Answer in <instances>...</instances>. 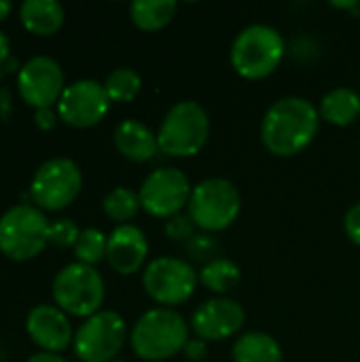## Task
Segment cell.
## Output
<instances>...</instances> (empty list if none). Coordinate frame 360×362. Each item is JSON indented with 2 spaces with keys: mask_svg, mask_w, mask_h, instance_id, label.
Returning a JSON list of instances; mask_svg holds the SVG:
<instances>
[{
  "mask_svg": "<svg viewBox=\"0 0 360 362\" xmlns=\"http://www.w3.org/2000/svg\"><path fill=\"white\" fill-rule=\"evenodd\" d=\"M318 106L301 95L276 100L261 121V142L276 157H295L303 153L320 129Z\"/></svg>",
  "mask_w": 360,
  "mask_h": 362,
  "instance_id": "cell-1",
  "label": "cell"
},
{
  "mask_svg": "<svg viewBox=\"0 0 360 362\" xmlns=\"http://www.w3.org/2000/svg\"><path fill=\"white\" fill-rule=\"evenodd\" d=\"M187 341L189 325L170 308H153L144 312L129 333L134 354L146 362H163L176 356L185 350Z\"/></svg>",
  "mask_w": 360,
  "mask_h": 362,
  "instance_id": "cell-2",
  "label": "cell"
},
{
  "mask_svg": "<svg viewBox=\"0 0 360 362\" xmlns=\"http://www.w3.org/2000/svg\"><path fill=\"white\" fill-rule=\"evenodd\" d=\"M286 55L284 36L267 23L244 28L231 42L229 59L233 70L246 81H263L272 76Z\"/></svg>",
  "mask_w": 360,
  "mask_h": 362,
  "instance_id": "cell-3",
  "label": "cell"
},
{
  "mask_svg": "<svg viewBox=\"0 0 360 362\" xmlns=\"http://www.w3.org/2000/svg\"><path fill=\"white\" fill-rule=\"evenodd\" d=\"M210 138V117L208 110L195 100L176 102L157 129L159 153L176 159L193 157L202 153Z\"/></svg>",
  "mask_w": 360,
  "mask_h": 362,
  "instance_id": "cell-4",
  "label": "cell"
},
{
  "mask_svg": "<svg viewBox=\"0 0 360 362\" xmlns=\"http://www.w3.org/2000/svg\"><path fill=\"white\" fill-rule=\"evenodd\" d=\"M53 305L74 318H89L102 312L106 299V284L102 274L83 263H70L62 267L51 284Z\"/></svg>",
  "mask_w": 360,
  "mask_h": 362,
  "instance_id": "cell-5",
  "label": "cell"
},
{
  "mask_svg": "<svg viewBox=\"0 0 360 362\" xmlns=\"http://www.w3.org/2000/svg\"><path fill=\"white\" fill-rule=\"evenodd\" d=\"M49 218L30 204L8 208L0 216V252L17 263L36 259L49 244Z\"/></svg>",
  "mask_w": 360,
  "mask_h": 362,
  "instance_id": "cell-6",
  "label": "cell"
},
{
  "mask_svg": "<svg viewBox=\"0 0 360 362\" xmlns=\"http://www.w3.org/2000/svg\"><path fill=\"white\" fill-rule=\"evenodd\" d=\"M187 210L199 231L214 235L238 221L242 212V197L231 180L212 176L193 187Z\"/></svg>",
  "mask_w": 360,
  "mask_h": 362,
  "instance_id": "cell-7",
  "label": "cell"
},
{
  "mask_svg": "<svg viewBox=\"0 0 360 362\" xmlns=\"http://www.w3.org/2000/svg\"><path fill=\"white\" fill-rule=\"evenodd\" d=\"M83 189V172L70 157H53L38 165L30 180V199L42 212H59L74 204Z\"/></svg>",
  "mask_w": 360,
  "mask_h": 362,
  "instance_id": "cell-8",
  "label": "cell"
},
{
  "mask_svg": "<svg viewBox=\"0 0 360 362\" xmlns=\"http://www.w3.org/2000/svg\"><path fill=\"white\" fill-rule=\"evenodd\" d=\"M199 284V276L193 265L176 257H157L142 272L144 293L161 308L174 310L187 303Z\"/></svg>",
  "mask_w": 360,
  "mask_h": 362,
  "instance_id": "cell-9",
  "label": "cell"
},
{
  "mask_svg": "<svg viewBox=\"0 0 360 362\" xmlns=\"http://www.w3.org/2000/svg\"><path fill=\"white\" fill-rule=\"evenodd\" d=\"M127 339V325L119 312L102 310L74 331L72 350L81 362L117 361Z\"/></svg>",
  "mask_w": 360,
  "mask_h": 362,
  "instance_id": "cell-10",
  "label": "cell"
},
{
  "mask_svg": "<svg viewBox=\"0 0 360 362\" xmlns=\"http://www.w3.org/2000/svg\"><path fill=\"white\" fill-rule=\"evenodd\" d=\"M193 193V185L189 176L178 168H157L153 170L140 185L138 197L140 206L149 216L155 218H172L182 214L189 206Z\"/></svg>",
  "mask_w": 360,
  "mask_h": 362,
  "instance_id": "cell-11",
  "label": "cell"
},
{
  "mask_svg": "<svg viewBox=\"0 0 360 362\" xmlns=\"http://www.w3.org/2000/svg\"><path fill=\"white\" fill-rule=\"evenodd\" d=\"M64 89H66L64 70L59 62L49 55L30 57L17 72L19 98L34 110L57 106Z\"/></svg>",
  "mask_w": 360,
  "mask_h": 362,
  "instance_id": "cell-12",
  "label": "cell"
},
{
  "mask_svg": "<svg viewBox=\"0 0 360 362\" xmlns=\"http://www.w3.org/2000/svg\"><path fill=\"white\" fill-rule=\"evenodd\" d=\"M110 98L104 89V83L93 78H79L66 85L55 110L62 123L87 129L98 125L110 110Z\"/></svg>",
  "mask_w": 360,
  "mask_h": 362,
  "instance_id": "cell-13",
  "label": "cell"
},
{
  "mask_svg": "<svg viewBox=\"0 0 360 362\" xmlns=\"http://www.w3.org/2000/svg\"><path fill=\"white\" fill-rule=\"evenodd\" d=\"M246 322V312L240 301L229 297H212L199 303L189 320L195 337L208 341H223L236 337Z\"/></svg>",
  "mask_w": 360,
  "mask_h": 362,
  "instance_id": "cell-14",
  "label": "cell"
},
{
  "mask_svg": "<svg viewBox=\"0 0 360 362\" xmlns=\"http://www.w3.org/2000/svg\"><path fill=\"white\" fill-rule=\"evenodd\" d=\"M25 333L32 339V344L40 348V352H51V354H62L74 341L70 316L51 303L34 305L28 312Z\"/></svg>",
  "mask_w": 360,
  "mask_h": 362,
  "instance_id": "cell-15",
  "label": "cell"
},
{
  "mask_svg": "<svg viewBox=\"0 0 360 362\" xmlns=\"http://www.w3.org/2000/svg\"><path fill=\"white\" fill-rule=\"evenodd\" d=\"M146 259H149V240L140 227L127 223V225H117L108 233L106 261L112 267V272L121 276H134L144 267Z\"/></svg>",
  "mask_w": 360,
  "mask_h": 362,
  "instance_id": "cell-16",
  "label": "cell"
},
{
  "mask_svg": "<svg viewBox=\"0 0 360 362\" xmlns=\"http://www.w3.org/2000/svg\"><path fill=\"white\" fill-rule=\"evenodd\" d=\"M112 142L117 153L134 163H146L159 153L157 134L138 119L121 121L112 132Z\"/></svg>",
  "mask_w": 360,
  "mask_h": 362,
  "instance_id": "cell-17",
  "label": "cell"
},
{
  "mask_svg": "<svg viewBox=\"0 0 360 362\" xmlns=\"http://www.w3.org/2000/svg\"><path fill=\"white\" fill-rule=\"evenodd\" d=\"M64 6L57 0H23L19 21L34 36H53L64 25Z\"/></svg>",
  "mask_w": 360,
  "mask_h": 362,
  "instance_id": "cell-18",
  "label": "cell"
},
{
  "mask_svg": "<svg viewBox=\"0 0 360 362\" xmlns=\"http://www.w3.org/2000/svg\"><path fill=\"white\" fill-rule=\"evenodd\" d=\"M318 115L325 123L348 127L360 117V93L352 87H335L327 91L318 104Z\"/></svg>",
  "mask_w": 360,
  "mask_h": 362,
  "instance_id": "cell-19",
  "label": "cell"
},
{
  "mask_svg": "<svg viewBox=\"0 0 360 362\" xmlns=\"http://www.w3.org/2000/svg\"><path fill=\"white\" fill-rule=\"evenodd\" d=\"M233 362H282L284 352L276 337L263 331H248L240 335L231 348Z\"/></svg>",
  "mask_w": 360,
  "mask_h": 362,
  "instance_id": "cell-20",
  "label": "cell"
},
{
  "mask_svg": "<svg viewBox=\"0 0 360 362\" xmlns=\"http://www.w3.org/2000/svg\"><path fill=\"white\" fill-rule=\"evenodd\" d=\"M197 276H199V282L216 297H227V293L238 288V284L242 282L240 265L227 257H216L214 261L206 263L197 272Z\"/></svg>",
  "mask_w": 360,
  "mask_h": 362,
  "instance_id": "cell-21",
  "label": "cell"
},
{
  "mask_svg": "<svg viewBox=\"0 0 360 362\" xmlns=\"http://www.w3.org/2000/svg\"><path fill=\"white\" fill-rule=\"evenodd\" d=\"M176 8V0H136L129 6V17L138 30L157 32L174 19Z\"/></svg>",
  "mask_w": 360,
  "mask_h": 362,
  "instance_id": "cell-22",
  "label": "cell"
},
{
  "mask_svg": "<svg viewBox=\"0 0 360 362\" xmlns=\"http://www.w3.org/2000/svg\"><path fill=\"white\" fill-rule=\"evenodd\" d=\"M102 210L112 223L127 225L142 210V206H140V197L136 191H132L127 187H115L112 191H108L104 195Z\"/></svg>",
  "mask_w": 360,
  "mask_h": 362,
  "instance_id": "cell-23",
  "label": "cell"
},
{
  "mask_svg": "<svg viewBox=\"0 0 360 362\" xmlns=\"http://www.w3.org/2000/svg\"><path fill=\"white\" fill-rule=\"evenodd\" d=\"M104 89L110 98V102H121L127 104L132 100H136V95L142 89V76L127 66L115 68L112 72H108L106 81H104Z\"/></svg>",
  "mask_w": 360,
  "mask_h": 362,
  "instance_id": "cell-24",
  "label": "cell"
},
{
  "mask_svg": "<svg viewBox=\"0 0 360 362\" xmlns=\"http://www.w3.org/2000/svg\"><path fill=\"white\" fill-rule=\"evenodd\" d=\"M106 246H108V235H106L104 231H100V229H95V227L81 229L79 240H76V244H74L76 263L95 267L100 261L106 259Z\"/></svg>",
  "mask_w": 360,
  "mask_h": 362,
  "instance_id": "cell-25",
  "label": "cell"
},
{
  "mask_svg": "<svg viewBox=\"0 0 360 362\" xmlns=\"http://www.w3.org/2000/svg\"><path fill=\"white\" fill-rule=\"evenodd\" d=\"M185 250H187V255H189L193 261L202 263V267H204L206 263H210V261L216 259V255H219V242H216V238H214L212 233L199 231V233H195V235L185 244Z\"/></svg>",
  "mask_w": 360,
  "mask_h": 362,
  "instance_id": "cell-26",
  "label": "cell"
},
{
  "mask_svg": "<svg viewBox=\"0 0 360 362\" xmlns=\"http://www.w3.org/2000/svg\"><path fill=\"white\" fill-rule=\"evenodd\" d=\"M79 233H81V229L76 227V223L72 218L53 221L49 227V244H53L57 248H74Z\"/></svg>",
  "mask_w": 360,
  "mask_h": 362,
  "instance_id": "cell-27",
  "label": "cell"
},
{
  "mask_svg": "<svg viewBox=\"0 0 360 362\" xmlns=\"http://www.w3.org/2000/svg\"><path fill=\"white\" fill-rule=\"evenodd\" d=\"M195 229L197 227H195V223L191 221L189 214H176V216L168 218L166 221V227H163L166 235L172 242H185V244L195 235Z\"/></svg>",
  "mask_w": 360,
  "mask_h": 362,
  "instance_id": "cell-28",
  "label": "cell"
},
{
  "mask_svg": "<svg viewBox=\"0 0 360 362\" xmlns=\"http://www.w3.org/2000/svg\"><path fill=\"white\" fill-rule=\"evenodd\" d=\"M344 231H346L348 240L360 248V202L348 208V212L344 216Z\"/></svg>",
  "mask_w": 360,
  "mask_h": 362,
  "instance_id": "cell-29",
  "label": "cell"
},
{
  "mask_svg": "<svg viewBox=\"0 0 360 362\" xmlns=\"http://www.w3.org/2000/svg\"><path fill=\"white\" fill-rule=\"evenodd\" d=\"M59 121V115L55 108H38L34 110V123L40 132H51Z\"/></svg>",
  "mask_w": 360,
  "mask_h": 362,
  "instance_id": "cell-30",
  "label": "cell"
},
{
  "mask_svg": "<svg viewBox=\"0 0 360 362\" xmlns=\"http://www.w3.org/2000/svg\"><path fill=\"white\" fill-rule=\"evenodd\" d=\"M182 354L191 362H202L208 356V344L204 339H199V337H193V339L187 341Z\"/></svg>",
  "mask_w": 360,
  "mask_h": 362,
  "instance_id": "cell-31",
  "label": "cell"
},
{
  "mask_svg": "<svg viewBox=\"0 0 360 362\" xmlns=\"http://www.w3.org/2000/svg\"><path fill=\"white\" fill-rule=\"evenodd\" d=\"M25 362H68L62 354H51V352H36Z\"/></svg>",
  "mask_w": 360,
  "mask_h": 362,
  "instance_id": "cell-32",
  "label": "cell"
},
{
  "mask_svg": "<svg viewBox=\"0 0 360 362\" xmlns=\"http://www.w3.org/2000/svg\"><path fill=\"white\" fill-rule=\"evenodd\" d=\"M11 95H8V89H0V117L6 119L11 115Z\"/></svg>",
  "mask_w": 360,
  "mask_h": 362,
  "instance_id": "cell-33",
  "label": "cell"
},
{
  "mask_svg": "<svg viewBox=\"0 0 360 362\" xmlns=\"http://www.w3.org/2000/svg\"><path fill=\"white\" fill-rule=\"evenodd\" d=\"M8 55H11V40H8V36L0 30V66L8 59Z\"/></svg>",
  "mask_w": 360,
  "mask_h": 362,
  "instance_id": "cell-34",
  "label": "cell"
},
{
  "mask_svg": "<svg viewBox=\"0 0 360 362\" xmlns=\"http://www.w3.org/2000/svg\"><path fill=\"white\" fill-rule=\"evenodd\" d=\"M11 11H13V2H8V0H0V23L11 15Z\"/></svg>",
  "mask_w": 360,
  "mask_h": 362,
  "instance_id": "cell-35",
  "label": "cell"
},
{
  "mask_svg": "<svg viewBox=\"0 0 360 362\" xmlns=\"http://www.w3.org/2000/svg\"><path fill=\"white\" fill-rule=\"evenodd\" d=\"M333 6L335 8H354V11H360V4L359 2H333Z\"/></svg>",
  "mask_w": 360,
  "mask_h": 362,
  "instance_id": "cell-36",
  "label": "cell"
},
{
  "mask_svg": "<svg viewBox=\"0 0 360 362\" xmlns=\"http://www.w3.org/2000/svg\"><path fill=\"white\" fill-rule=\"evenodd\" d=\"M110 362H125V361H119V358H117V361H110Z\"/></svg>",
  "mask_w": 360,
  "mask_h": 362,
  "instance_id": "cell-37",
  "label": "cell"
}]
</instances>
